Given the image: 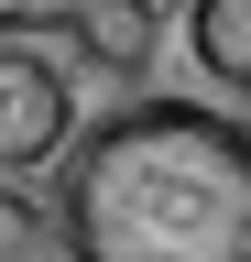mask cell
<instances>
[{"instance_id": "277c9868", "label": "cell", "mask_w": 251, "mask_h": 262, "mask_svg": "<svg viewBox=\"0 0 251 262\" xmlns=\"http://www.w3.org/2000/svg\"><path fill=\"white\" fill-rule=\"evenodd\" d=\"M66 22L87 33V55H99V66H120V77L153 55V11H142V0H87V11H66Z\"/></svg>"}, {"instance_id": "3957f363", "label": "cell", "mask_w": 251, "mask_h": 262, "mask_svg": "<svg viewBox=\"0 0 251 262\" xmlns=\"http://www.w3.org/2000/svg\"><path fill=\"white\" fill-rule=\"evenodd\" d=\"M186 55L208 66V88L251 98V0H186Z\"/></svg>"}, {"instance_id": "6da1fadb", "label": "cell", "mask_w": 251, "mask_h": 262, "mask_svg": "<svg viewBox=\"0 0 251 262\" xmlns=\"http://www.w3.org/2000/svg\"><path fill=\"white\" fill-rule=\"evenodd\" d=\"M44 219L66 262H251V120L142 88L77 131Z\"/></svg>"}, {"instance_id": "7a4b0ae2", "label": "cell", "mask_w": 251, "mask_h": 262, "mask_svg": "<svg viewBox=\"0 0 251 262\" xmlns=\"http://www.w3.org/2000/svg\"><path fill=\"white\" fill-rule=\"evenodd\" d=\"M33 11H11L0 22V186H22V175H44V164H66L77 153V88H66V66H55L33 44Z\"/></svg>"}, {"instance_id": "5b68a950", "label": "cell", "mask_w": 251, "mask_h": 262, "mask_svg": "<svg viewBox=\"0 0 251 262\" xmlns=\"http://www.w3.org/2000/svg\"><path fill=\"white\" fill-rule=\"evenodd\" d=\"M33 241H55V219H33V196H22V186H0V262H22Z\"/></svg>"}]
</instances>
